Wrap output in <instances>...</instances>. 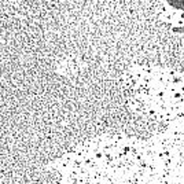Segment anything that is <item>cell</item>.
Wrapping results in <instances>:
<instances>
[{"mask_svg":"<svg viewBox=\"0 0 184 184\" xmlns=\"http://www.w3.org/2000/svg\"><path fill=\"white\" fill-rule=\"evenodd\" d=\"M43 184H154L146 138L103 135L77 144Z\"/></svg>","mask_w":184,"mask_h":184,"instance_id":"obj_1","label":"cell"}]
</instances>
